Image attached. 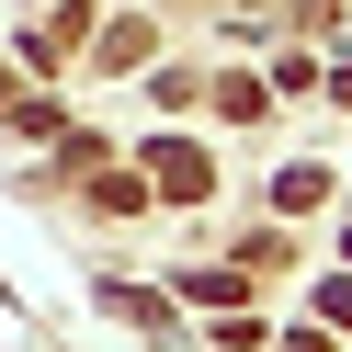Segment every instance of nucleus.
<instances>
[{
    "instance_id": "2",
    "label": "nucleus",
    "mask_w": 352,
    "mask_h": 352,
    "mask_svg": "<svg viewBox=\"0 0 352 352\" xmlns=\"http://www.w3.org/2000/svg\"><path fill=\"white\" fill-rule=\"evenodd\" d=\"M329 307H341V318H352V284H329Z\"/></svg>"
},
{
    "instance_id": "1",
    "label": "nucleus",
    "mask_w": 352,
    "mask_h": 352,
    "mask_svg": "<svg viewBox=\"0 0 352 352\" xmlns=\"http://www.w3.org/2000/svg\"><path fill=\"white\" fill-rule=\"evenodd\" d=\"M148 170H160L170 193H205V182H216V170H205V148H182V137H160V148H148Z\"/></svg>"
}]
</instances>
